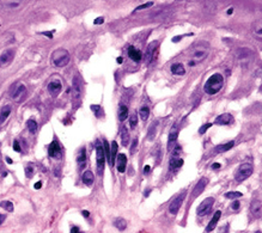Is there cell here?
<instances>
[{
  "label": "cell",
  "mask_w": 262,
  "mask_h": 233,
  "mask_svg": "<svg viewBox=\"0 0 262 233\" xmlns=\"http://www.w3.org/2000/svg\"><path fill=\"white\" fill-rule=\"evenodd\" d=\"M24 0H0V9L5 11H11L18 9Z\"/></svg>",
  "instance_id": "8"
},
{
  "label": "cell",
  "mask_w": 262,
  "mask_h": 233,
  "mask_svg": "<svg viewBox=\"0 0 262 233\" xmlns=\"http://www.w3.org/2000/svg\"><path fill=\"white\" fill-rule=\"evenodd\" d=\"M79 96V89H78V85H77V78L74 79V97H78Z\"/></svg>",
  "instance_id": "46"
},
{
  "label": "cell",
  "mask_w": 262,
  "mask_h": 233,
  "mask_svg": "<svg viewBox=\"0 0 262 233\" xmlns=\"http://www.w3.org/2000/svg\"><path fill=\"white\" fill-rule=\"evenodd\" d=\"M121 140H122V145L127 146L128 145V140H129V135H128V130L126 128L122 129V134H121Z\"/></svg>",
  "instance_id": "33"
},
{
  "label": "cell",
  "mask_w": 262,
  "mask_h": 233,
  "mask_svg": "<svg viewBox=\"0 0 262 233\" xmlns=\"http://www.w3.org/2000/svg\"><path fill=\"white\" fill-rule=\"evenodd\" d=\"M111 150H110V164H114V161H115V157L117 154V148H119V146H117V142L114 140L113 142H111Z\"/></svg>",
  "instance_id": "25"
},
{
  "label": "cell",
  "mask_w": 262,
  "mask_h": 233,
  "mask_svg": "<svg viewBox=\"0 0 262 233\" xmlns=\"http://www.w3.org/2000/svg\"><path fill=\"white\" fill-rule=\"evenodd\" d=\"M6 161H7L9 164H12V159H11V158H6Z\"/></svg>",
  "instance_id": "57"
},
{
  "label": "cell",
  "mask_w": 262,
  "mask_h": 233,
  "mask_svg": "<svg viewBox=\"0 0 262 233\" xmlns=\"http://www.w3.org/2000/svg\"><path fill=\"white\" fill-rule=\"evenodd\" d=\"M208 183V179L206 177H202L197 182L196 187L193 190V199H196L197 196L204 191V189L206 188V184Z\"/></svg>",
  "instance_id": "11"
},
{
  "label": "cell",
  "mask_w": 262,
  "mask_h": 233,
  "mask_svg": "<svg viewBox=\"0 0 262 233\" xmlns=\"http://www.w3.org/2000/svg\"><path fill=\"white\" fill-rule=\"evenodd\" d=\"M24 93H25V86L24 85H19L17 89L14 90V92L12 93V98L14 100L21 99L23 96H24Z\"/></svg>",
  "instance_id": "23"
},
{
  "label": "cell",
  "mask_w": 262,
  "mask_h": 233,
  "mask_svg": "<svg viewBox=\"0 0 262 233\" xmlns=\"http://www.w3.org/2000/svg\"><path fill=\"white\" fill-rule=\"evenodd\" d=\"M153 5L152 1H149V2H146V4H142L140 6H138L137 9H135V11H140V10H145V9H149V7H151Z\"/></svg>",
  "instance_id": "40"
},
{
  "label": "cell",
  "mask_w": 262,
  "mask_h": 233,
  "mask_svg": "<svg viewBox=\"0 0 262 233\" xmlns=\"http://www.w3.org/2000/svg\"><path fill=\"white\" fill-rule=\"evenodd\" d=\"M34 188H35V189H41V188H42V182H37V183H35Z\"/></svg>",
  "instance_id": "49"
},
{
  "label": "cell",
  "mask_w": 262,
  "mask_h": 233,
  "mask_svg": "<svg viewBox=\"0 0 262 233\" xmlns=\"http://www.w3.org/2000/svg\"><path fill=\"white\" fill-rule=\"evenodd\" d=\"M128 56L131 57L133 61H135V62H139V61L141 60V53H140V50L137 49V48L133 47V45H131V47L128 48Z\"/></svg>",
  "instance_id": "17"
},
{
  "label": "cell",
  "mask_w": 262,
  "mask_h": 233,
  "mask_svg": "<svg viewBox=\"0 0 262 233\" xmlns=\"http://www.w3.org/2000/svg\"><path fill=\"white\" fill-rule=\"evenodd\" d=\"M213 204H214V199H213V197H207V199H205V200L201 202V204H199V207H197V209H196V214L199 216H205V215H207L208 213L211 212V209H212Z\"/></svg>",
  "instance_id": "6"
},
{
  "label": "cell",
  "mask_w": 262,
  "mask_h": 233,
  "mask_svg": "<svg viewBox=\"0 0 262 233\" xmlns=\"http://www.w3.org/2000/svg\"><path fill=\"white\" fill-rule=\"evenodd\" d=\"M81 213H83V216H85V218H89V216H90V213L87 211H83Z\"/></svg>",
  "instance_id": "52"
},
{
  "label": "cell",
  "mask_w": 262,
  "mask_h": 233,
  "mask_svg": "<svg viewBox=\"0 0 262 233\" xmlns=\"http://www.w3.org/2000/svg\"><path fill=\"white\" fill-rule=\"evenodd\" d=\"M233 145H235V142L233 141H230V142H226V144H224V145H221V146H218L217 148H216V151L217 152H226V151H229L230 148H232L233 147Z\"/></svg>",
  "instance_id": "29"
},
{
  "label": "cell",
  "mask_w": 262,
  "mask_h": 233,
  "mask_svg": "<svg viewBox=\"0 0 262 233\" xmlns=\"http://www.w3.org/2000/svg\"><path fill=\"white\" fill-rule=\"evenodd\" d=\"M232 12H233V9L231 7V9H229V10H228V14H232Z\"/></svg>",
  "instance_id": "56"
},
{
  "label": "cell",
  "mask_w": 262,
  "mask_h": 233,
  "mask_svg": "<svg viewBox=\"0 0 262 233\" xmlns=\"http://www.w3.org/2000/svg\"><path fill=\"white\" fill-rule=\"evenodd\" d=\"M150 191H151L150 189H147V190H146V192H145V196H146V197H147V196L150 195Z\"/></svg>",
  "instance_id": "55"
},
{
  "label": "cell",
  "mask_w": 262,
  "mask_h": 233,
  "mask_svg": "<svg viewBox=\"0 0 262 233\" xmlns=\"http://www.w3.org/2000/svg\"><path fill=\"white\" fill-rule=\"evenodd\" d=\"M26 126H28V129H29V132L31 134H35L37 132V123H36V121L29 120V121L26 122Z\"/></svg>",
  "instance_id": "31"
},
{
  "label": "cell",
  "mask_w": 262,
  "mask_h": 233,
  "mask_svg": "<svg viewBox=\"0 0 262 233\" xmlns=\"http://www.w3.org/2000/svg\"><path fill=\"white\" fill-rule=\"evenodd\" d=\"M177 134H178V129H177V128L171 129V132H170V134H169V144H171V142L176 141V139H177Z\"/></svg>",
  "instance_id": "36"
},
{
  "label": "cell",
  "mask_w": 262,
  "mask_h": 233,
  "mask_svg": "<svg viewBox=\"0 0 262 233\" xmlns=\"http://www.w3.org/2000/svg\"><path fill=\"white\" fill-rule=\"evenodd\" d=\"M170 69H171L173 74H175V76H183V74L186 73L185 66H183L182 64H180V62L173 64V65H171V67H170Z\"/></svg>",
  "instance_id": "19"
},
{
  "label": "cell",
  "mask_w": 262,
  "mask_h": 233,
  "mask_svg": "<svg viewBox=\"0 0 262 233\" xmlns=\"http://www.w3.org/2000/svg\"><path fill=\"white\" fill-rule=\"evenodd\" d=\"M11 114V107L10 105H5L1 110H0V123H4L5 120L10 116Z\"/></svg>",
  "instance_id": "22"
},
{
  "label": "cell",
  "mask_w": 262,
  "mask_h": 233,
  "mask_svg": "<svg viewBox=\"0 0 262 233\" xmlns=\"http://www.w3.org/2000/svg\"><path fill=\"white\" fill-rule=\"evenodd\" d=\"M139 115H140L142 121H146V120L149 118V116H150V108L146 107V105L141 107L140 110H139Z\"/></svg>",
  "instance_id": "28"
},
{
  "label": "cell",
  "mask_w": 262,
  "mask_h": 233,
  "mask_svg": "<svg viewBox=\"0 0 262 233\" xmlns=\"http://www.w3.org/2000/svg\"><path fill=\"white\" fill-rule=\"evenodd\" d=\"M224 85V78L220 73H214L207 79V81L204 85L205 92L208 95H216L223 89Z\"/></svg>",
  "instance_id": "2"
},
{
  "label": "cell",
  "mask_w": 262,
  "mask_h": 233,
  "mask_svg": "<svg viewBox=\"0 0 262 233\" xmlns=\"http://www.w3.org/2000/svg\"><path fill=\"white\" fill-rule=\"evenodd\" d=\"M260 208H261V203H260L259 201H254V202L251 203V212H252L254 214H257L259 211H260Z\"/></svg>",
  "instance_id": "37"
},
{
  "label": "cell",
  "mask_w": 262,
  "mask_h": 233,
  "mask_svg": "<svg viewBox=\"0 0 262 233\" xmlns=\"http://www.w3.org/2000/svg\"><path fill=\"white\" fill-rule=\"evenodd\" d=\"M103 21H104V18H103V17H99V18H96L93 23H95V24H102Z\"/></svg>",
  "instance_id": "47"
},
{
  "label": "cell",
  "mask_w": 262,
  "mask_h": 233,
  "mask_svg": "<svg viewBox=\"0 0 262 233\" xmlns=\"http://www.w3.org/2000/svg\"><path fill=\"white\" fill-rule=\"evenodd\" d=\"M62 90V85L60 83V80H52L49 84H48V91L52 96H58L60 95Z\"/></svg>",
  "instance_id": "10"
},
{
  "label": "cell",
  "mask_w": 262,
  "mask_h": 233,
  "mask_svg": "<svg viewBox=\"0 0 262 233\" xmlns=\"http://www.w3.org/2000/svg\"><path fill=\"white\" fill-rule=\"evenodd\" d=\"M93 173L91 172V171H85L84 173H83V177H81V181H83V183L84 184H86L87 187H90V185H92V183H93Z\"/></svg>",
  "instance_id": "21"
},
{
  "label": "cell",
  "mask_w": 262,
  "mask_h": 233,
  "mask_svg": "<svg viewBox=\"0 0 262 233\" xmlns=\"http://www.w3.org/2000/svg\"><path fill=\"white\" fill-rule=\"evenodd\" d=\"M53 61H54V65L58 67H65L67 66V64L69 62V55L68 53L64 50V49H60V50H56L54 54H53Z\"/></svg>",
  "instance_id": "4"
},
{
  "label": "cell",
  "mask_w": 262,
  "mask_h": 233,
  "mask_svg": "<svg viewBox=\"0 0 262 233\" xmlns=\"http://www.w3.org/2000/svg\"><path fill=\"white\" fill-rule=\"evenodd\" d=\"M129 124H131V128H135L137 124H138V114L137 112H133L129 117Z\"/></svg>",
  "instance_id": "35"
},
{
  "label": "cell",
  "mask_w": 262,
  "mask_h": 233,
  "mask_svg": "<svg viewBox=\"0 0 262 233\" xmlns=\"http://www.w3.org/2000/svg\"><path fill=\"white\" fill-rule=\"evenodd\" d=\"M137 145H138V139H134L133 142H132V148H131V153H133L137 148Z\"/></svg>",
  "instance_id": "45"
},
{
  "label": "cell",
  "mask_w": 262,
  "mask_h": 233,
  "mask_svg": "<svg viewBox=\"0 0 262 233\" xmlns=\"http://www.w3.org/2000/svg\"><path fill=\"white\" fill-rule=\"evenodd\" d=\"M122 61H123V59H122V57H117V64H122Z\"/></svg>",
  "instance_id": "54"
},
{
  "label": "cell",
  "mask_w": 262,
  "mask_h": 233,
  "mask_svg": "<svg viewBox=\"0 0 262 233\" xmlns=\"http://www.w3.org/2000/svg\"><path fill=\"white\" fill-rule=\"evenodd\" d=\"M251 33H252L255 38L262 41V19L261 21H256V22L252 24Z\"/></svg>",
  "instance_id": "13"
},
{
  "label": "cell",
  "mask_w": 262,
  "mask_h": 233,
  "mask_svg": "<svg viewBox=\"0 0 262 233\" xmlns=\"http://www.w3.org/2000/svg\"><path fill=\"white\" fill-rule=\"evenodd\" d=\"M126 164H127V157L125 153H121L117 155V171L119 172H125L126 171Z\"/></svg>",
  "instance_id": "18"
},
{
  "label": "cell",
  "mask_w": 262,
  "mask_h": 233,
  "mask_svg": "<svg viewBox=\"0 0 262 233\" xmlns=\"http://www.w3.org/2000/svg\"><path fill=\"white\" fill-rule=\"evenodd\" d=\"M117 116H119V120L120 121H125L127 117H128V108L126 105H120L119 108V111H117Z\"/></svg>",
  "instance_id": "24"
},
{
  "label": "cell",
  "mask_w": 262,
  "mask_h": 233,
  "mask_svg": "<svg viewBox=\"0 0 262 233\" xmlns=\"http://www.w3.org/2000/svg\"><path fill=\"white\" fill-rule=\"evenodd\" d=\"M77 163L79 165V169L83 170L86 165V151L85 148H80L78 154H77Z\"/></svg>",
  "instance_id": "14"
},
{
  "label": "cell",
  "mask_w": 262,
  "mask_h": 233,
  "mask_svg": "<svg viewBox=\"0 0 262 233\" xmlns=\"http://www.w3.org/2000/svg\"><path fill=\"white\" fill-rule=\"evenodd\" d=\"M0 207L1 208H4L5 211L7 212H13V203H12L11 201H1L0 202Z\"/></svg>",
  "instance_id": "30"
},
{
  "label": "cell",
  "mask_w": 262,
  "mask_h": 233,
  "mask_svg": "<svg viewBox=\"0 0 262 233\" xmlns=\"http://www.w3.org/2000/svg\"><path fill=\"white\" fill-rule=\"evenodd\" d=\"M91 110L96 114V116H97V117H101V116L103 115V110H102V108H101L99 105H95V104H92V105H91Z\"/></svg>",
  "instance_id": "38"
},
{
  "label": "cell",
  "mask_w": 262,
  "mask_h": 233,
  "mask_svg": "<svg viewBox=\"0 0 262 233\" xmlns=\"http://www.w3.org/2000/svg\"><path fill=\"white\" fill-rule=\"evenodd\" d=\"M220 167H221V164H220V163H214V164L212 165V169H213V170H218Z\"/></svg>",
  "instance_id": "48"
},
{
  "label": "cell",
  "mask_w": 262,
  "mask_h": 233,
  "mask_svg": "<svg viewBox=\"0 0 262 233\" xmlns=\"http://www.w3.org/2000/svg\"><path fill=\"white\" fill-rule=\"evenodd\" d=\"M209 54V47L206 43H197L190 50V60L188 62L189 67L196 66L201 61H204Z\"/></svg>",
  "instance_id": "1"
},
{
  "label": "cell",
  "mask_w": 262,
  "mask_h": 233,
  "mask_svg": "<svg viewBox=\"0 0 262 233\" xmlns=\"http://www.w3.org/2000/svg\"><path fill=\"white\" fill-rule=\"evenodd\" d=\"M220 216H221V212L220 211H217L216 213H214V215H213L212 220L209 221V223H208L207 227H206V232H211V231H213V230L216 228V226H217V223H218Z\"/></svg>",
  "instance_id": "16"
},
{
  "label": "cell",
  "mask_w": 262,
  "mask_h": 233,
  "mask_svg": "<svg viewBox=\"0 0 262 233\" xmlns=\"http://www.w3.org/2000/svg\"><path fill=\"white\" fill-rule=\"evenodd\" d=\"M251 173H252V165L249 163H244L237 169V171L235 173V178L237 182H243L247 178L250 177Z\"/></svg>",
  "instance_id": "3"
},
{
  "label": "cell",
  "mask_w": 262,
  "mask_h": 233,
  "mask_svg": "<svg viewBox=\"0 0 262 233\" xmlns=\"http://www.w3.org/2000/svg\"><path fill=\"white\" fill-rule=\"evenodd\" d=\"M156 47H157V42H152V43H150L149 47H147V49H146V52H145V55H144V60H145V64H146V65H149V64L152 61L153 53H154Z\"/></svg>",
  "instance_id": "12"
},
{
  "label": "cell",
  "mask_w": 262,
  "mask_h": 233,
  "mask_svg": "<svg viewBox=\"0 0 262 233\" xmlns=\"http://www.w3.org/2000/svg\"><path fill=\"white\" fill-rule=\"evenodd\" d=\"M48 154L50 155L52 158H54V159H60L61 158V146L56 140L52 141L50 145L48 146Z\"/></svg>",
  "instance_id": "9"
},
{
  "label": "cell",
  "mask_w": 262,
  "mask_h": 233,
  "mask_svg": "<svg viewBox=\"0 0 262 233\" xmlns=\"http://www.w3.org/2000/svg\"><path fill=\"white\" fill-rule=\"evenodd\" d=\"M255 233H261V231H257V232H255Z\"/></svg>",
  "instance_id": "58"
},
{
  "label": "cell",
  "mask_w": 262,
  "mask_h": 233,
  "mask_svg": "<svg viewBox=\"0 0 262 233\" xmlns=\"http://www.w3.org/2000/svg\"><path fill=\"white\" fill-rule=\"evenodd\" d=\"M211 127H212V123H206V124H204V126H202V127L199 129V133H200V134H205V133H206V130H207V129H209Z\"/></svg>",
  "instance_id": "41"
},
{
  "label": "cell",
  "mask_w": 262,
  "mask_h": 233,
  "mask_svg": "<svg viewBox=\"0 0 262 233\" xmlns=\"http://www.w3.org/2000/svg\"><path fill=\"white\" fill-rule=\"evenodd\" d=\"M232 121V116L230 114H223L216 118V123L220 124V126H226Z\"/></svg>",
  "instance_id": "20"
},
{
  "label": "cell",
  "mask_w": 262,
  "mask_h": 233,
  "mask_svg": "<svg viewBox=\"0 0 262 233\" xmlns=\"http://www.w3.org/2000/svg\"><path fill=\"white\" fill-rule=\"evenodd\" d=\"M182 165H183V160L181 158H178V157L171 158V160H170V167L173 170H177V169H180Z\"/></svg>",
  "instance_id": "26"
},
{
  "label": "cell",
  "mask_w": 262,
  "mask_h": 233,
  "mask_svg": "<svg viewBox=\"0 0 262 233\" xmlns=\"http://www.w3.org/2000/svg\"><path fill=\"white\" fill-rule=\"evenodd\" d=\"M71 233H79V228L78 227H72V230H71Z\"/></svg>",
  "instance_id": "51"
},
{
  "label": "cell",
  "mask_w": 262,
  "mask_h": 233,
  "mask_svg": "<svg viewBox=\"0 0 262 233\" xmlns=\"http://www.w3.org/2000/svg\"><path fill=\"white\" fill-rule=\"evenodd\" d=\"M144 172H145V173H149V172H150V166H149V165H146V166H145Z\"/></svg>",
  "instance_id": "53"
},
{
  "label": "cell",
  "mask_w": 262,
  "mask_h": 233,
  "mask_svg": "<svg viewBox=\"0 0 262 233\" xmlns=\"http://www.w3.org/2000/svg\"><path fill=\"white\" fill-rule=\"evenodd\" d=\"M243 194L240 191H229L225 194V197L226 199H230V200H233V199H238V197H242Z\"/></svg>",
  "instance_id": "32"
},
{
  "label": "cell",
  "mask_w": 262,
  "mask_h": 233,
  "mask_svg": "<svg viewBox=\"0 0 262 233\" xmlns=\"http://www.w3.org/2000/svg\"><path fill=\"white\" fill-rule=\"evenodd\" d=\"M5 220H6V215L5 214H0V225L5 221Z\"/></svg>",
  "instance_id": "50"
},
{
  "label": "cell",
  "mask_w": 262,
  "mask_h": 233,
  "mask_svg": "<svg viewBox=\"0 0 262 233\" xmlns=\"http://www.w3.org/2000/svg\"><path fill=\"white\" fill-rule=\"evenodd\" d=\"M96 161H97V171H98V175H102V173H103V170H104L105 154H104L103 146L101 145L99 141L96 142Z\"/></svg>",
  "instance_id": "5"
},
{
  "label": "cell",
  "mask_w": 262,
  "mask_h": 233,
  "mask_svg": "<svg viewBox=\"0 0 262 233\" xmlns=\"http://www.w3.org/2000/svg\"><path fill=\"white\" fill-rule=\"evenodd\" d=\"M114 226L117 230H120V231H125L126 227H127V221L125 219H122V218H117V219L114 220Z\"/></svg>",
  "instance_id": "27"
},
{
  "label": "cell",
  "mask_w": 262,
  "mask_h": 233,
  "mask_svg": "<svg viewBox=\"0 0 262 233\" xmlns=\"http://www.w3.org/2000/svg\"><path fill=\"white\" fill-rule=\"evenodd\" d=\"M13 150H14V152H22V147H21V144L18 140L13 141Z\"/></svg>",
  "instance_id": "42"
},
{
  "label": "cell",
  "mask_w": 262,
  "mask_h": 233,
  "mask_svg": "<svg viewBox=\"0 0 262 233\" xmlns=\"http://www.w3.org/2000/svg\"><path fill=\"white\" fill-rule=\"evenodd\" d=\"M185 199H186V190L182 191L178 196H176L174 200H173V202L169 206V213L173 214V215L177 214V212H178V209H180V207H181L182 202L185 201Z\"/></svg>",
  "instance_id": "7"
},
{
  "label": "cell",
  "mask_w": 262,
  "mask_h": 233,
  "mask_svg": "<svg viewBox=\"0 0 262 233\" xmlns=\"http://www.w3.org/2000/svg\"><path fill=\"white\" fill-rule=\"evenodd\" d=\"M12 59H13V52H11V50H5L1 54V56H0V66L1 67L7 66L11 62Z\"/></svg>",
  "instance_id": "15"
},
{
  "label": "cell",
  "mask_w": 262,
  "mask_h": 233,
  "mask_svg": "<svg viewBox=\"0 0 262 233\" xmlns=\"http://www.w3.org/2000/svg\"><path fill=\"white\" fill-rule=\"evenodd\" d=\"M103 150H104V154H105V158H107V160H108V163L110 164V146L108 144V141L107 140H104L103 141Z\"/></svg>",
  "instance_id": "34"
},
{
  "label": "cell",
  "mask_w": 262,
  "mask_h": 233,
  "mask_svg": "<svg viewBox=\"0 0 262 233\" xmlns=\"http://www.w3.org/2000/svg\"><path fill=\"white\" fill-rule=\"evenodd\" d=\"M25 176H26V178H31L34 176L33 164H28V166L25 167Z\"/></svg>",
  "instance_id": "39"
},
{
  "label": "cell",
  "mask_w": 262,
  "mask_h": 233,
  "mask_svg": "<svg viewBox=\"0 0 262 233\" xmlns=\"http://www.w3.org/2000/svg\"><path fill=\"white\" fill-rule=\"evenodd\" d=\"M240 203L238 201H233V202L231 203V209L237 211V209H240Z\"/></svg>",
  "instance_id": "43"
},
{
  "label": "cell",
  "mask_w": 262,
  "mask_h": 233,
  "mask_svg": "<svg viewBox=\"0 0 262 233\" xmlns=\"http://www.w3.org/2000/svg\"><path fill=\"white\" fill-rule=\"evenodd\" d=\"M181 151H182V148L180 147V146H176L174 148V151H173V154H174V157H178V154L181 153Z\"/></svg>",
  "instance_id": "44"
}]
</instances>
